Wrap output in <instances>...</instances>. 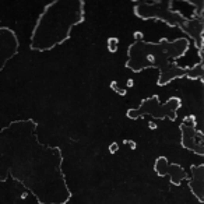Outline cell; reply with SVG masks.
Masks as SVG:
<instances>
[{
	"instance_id": "cell-2",
	"label": "cell",
	"mask_w": 204,
	"mask_h": 204,
	"mask_svg": "<svg viewBox=\"0 0 204 204\" xmlns=\"http://www.w3.org/2000/svg\"><path fill=\"white\" fill-rule=\"evenodd\" d=\"M83 1H55L48 6L34 29L31 49L43 52L65 42L71 28L83 21Z\"/></svg>"
},
{
	"instance_id": "cell-1",
	"label": "cell",
	"mask_w": 204,
	"mask_h": 204,
	"mask_svg": "<svg viewBox=\"0 0 204 204\" xmlns=\"http://www.w3.org/2000/svg\"><path fill=\"white\" fill-rule=\"evenodd\" d=\"M35 127L28 119L0 130V181L11 175L41 204H66L71 193L60 168L62 153L39 143Z\"/></svg>"
},
{
	"instance_id": "cell-3",
	"label": "cell",
	"mask_w": 204,
	"mask_h": 204,
	"mask_svg": "<svg viewBox=\"0 0 204 204\" xmlns=\"http://www.w3.org/2000/svg\"><path fill=\"white\" fill-rule=\"evenodd\" d=\"M189 48V42L186 39H176L175 42H169L162 39L159 43H145V42H136L129 49V62L126 63L134 71H140L147 66H155L158 62H165L168 65L169 57H179L185 53Z\"/></svg>"
}]
</instances>
